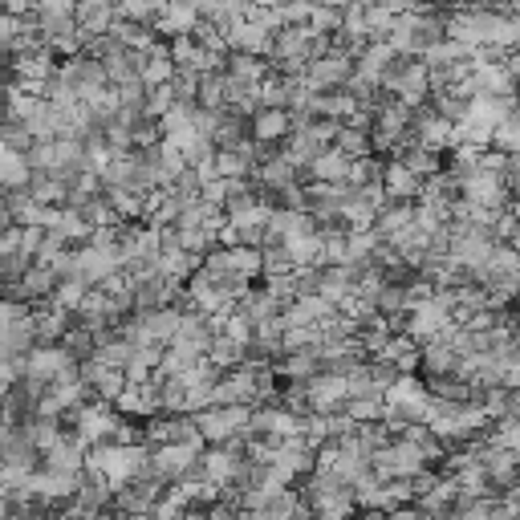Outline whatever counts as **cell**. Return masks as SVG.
Here are the masks:
<instances>
[{
	"label": "cell",
	"instance_id": "cell-12",
	"mask_svg": "<svg viewBox=\"0 0 520 520\" xmlns=\"http://www.w3.org/2000/svg\"><path fill=\"white\" fill-rule=\"evenodd\" d=\"M228 74L240 78V82H248V86H260V82H265V78L273 74V61H269V57H260V53L232 49V57H228Z\"/></svg>",
	"mask_w": 520,
	"mask_h": 520
},
{
	"label": "cell",
	"instance_id": "cell-29",
	"mask_svg": "<svg viewBox=\"0 0 520 520\" xmlns=\"http://www.w3.org/2000/svg\"><path fill=\"white\" fill-rule=\"evenodd\" d=\"M130 354H135V342H126L122 334H110L106 342H98V358H102L106 366H126Z\"/></svg>",
	"mask_w": 520,
	"mask_h": 520
},
{
	"label": "cell",
	"instance_id": "cell-23",
	"mask_svg": "<svg viewBox=\"0 0 520 520\" xmlns=\"http://www.w3.org/2000/svg\"><path fill=\"white\" fill-rule=\"evenodd\" d=\"M175 94L179 102H200V82H204V70L200 65H175Z\"/></svg>",
	"mask_w": 520,
	"mask_h": 520
},
{
	"label": "cell",
	"instance_id": "cell-27",
	"mask_svg": "<svg viewBox=\"0 0 520 520\" xmlns=\"http://www.w3.org/2000/svg\"><path fill=\"white\" fill-rule=\"evenodd\" d=\"M45 106V94H29V90H17V86H9V118H21V122H29L37 110Z\"/></svg>",
	"mask_w": 520,
	"mask_h": 520
},
{
	"label": "cell",
	"instance_id": "cell-37",
	"mask_svg": "<svg viewBox=\"0 0 520 520\" xmlns=\"http://www.w3.org/2000/svg\"><path fill=\"white\" fill-rule=\"evenodd\" d=\"M228 195H232V183L220 175V179H212V183H204V200L208 204H216V208H224L228 204Z\"/></svg>",
	"mask_w": 520,
	"mask_h": 520
},
{
	"label": "cell",
	"instance_id": "cell-39",
	"mask_svg": "<svg viewBox=\"0 0 520 520\" xmlns=\"http://www.w3.org/2000/svg\"><path fill=\"white\" fill-rule=\"evenodd\" d=\"M439 5H447V9H464V5H472V0H439Z\"/></svg>",
	"mask_w": 520,
	"mask_h": 520
},
{
	"label": "cell",
	"instance_id": "cell-19",
	"mask_svg": "<svg viewBox=\"0 0 520 520\" xmlns=\"http://www.w3.org/2000/svg\"><path fill=\"white\" fill-rule=\"evenodd\" d=\"M208 358H212L216 366L232 370V366H244V362H248V346H244V342H236L232 334H216V342H212Z\"/></svg>",
	"mask_w": 520,
	"mask_h": 520
},
{
	"label": "cell",
	"instance_id": "cell-41",
	"mask_svg": "<svg viewBox=\"0 0 520 520\" xmlns=\"http://www.w3.org/2000/svg\"><path fill=\"white\" fill-rule=\"evenodd\" d=\"M516 106H520V86H516Z\"/></svg>",
	"mask_w": 520,
	"mask_h": 520
},
{
	"label": "cell",
	"instance_id": "cell-11",
	"mask_svg": "<svg viewBox=\"0 0 520 520\" xmlns=\"http://www.w3.org/2000/svg\"><path fill=\"white\" fill-rule=\"evenodd\" d=\"M460 362H464V354L451 342H443V338L423 342V374H460Z\"/></svg>",
	"mask_w": 520,
	"mask_h": 520
},
{
	"label": "cell",
	"instance_id": "cell-31",
	"mask_svg": "<svg viewBox=\"0 0 520 520\" xmlns=\"http://www.w3.org/2000/svg\"><path fill=\"white\" fill-rule=\"evenodd\" d=\"M338 130H342V118H325V114H321V118L309 122L305 135L325 151V147H334V143H338Z\"/></svg>",
	"mask_w": 520,
	"mask_h": 520
},
{
	"label": "cell",
	"instance_id": "cell-4",
	"mask_svg": "<svg viewBox=\"0 0 520 520\" xmlns=\"http://www.w3.org/2000/svg\"><path fill=\"white\" fill-rule=\"evenodd\" d=\"M293 135V110L289 106H260L252 114V139L256 143H285Z\"/></svg>",
	"mask_w": 520,
	"mask_h": 520
},
{
	"label": "cell",
	"instance_id": "cell-36",
	"mask_svg": "<svg viewBox=\"0 0 520 520\" xmlns=\"http://www.w3.org/2000/svg\"><path fill=\"white\" fill-rule=\"evenodd\" d=\"M33 260L25 252H9V256H0V269H5V285H17L25 273H29Z\"/></svg>",
	"mask_w": 520,
	"mask_h": 520
},
{
	"label": "cell",
	"instance_id": "cell-40",
	"mask_svg": "<svg viewBox=\"0 0 520 520\" xmlns=\"http://www.w3.org/2000/svg\"><path fill=\"white\" fill-rule=\"evenodd\" d=\"M321 5H334V9H350L354 0H321Z\"/></svg>",
	"mask_w": 520,
	"mask_h": 520
},
{
	"label": "cell",
	"instance_id": "cell-38",
	"mask_svg": "<svg viewBox=\"0 0 520 520\" xmlns=\"http://www.w3.org/2000/svg\"><path fill=\"white\" fill-rule=\"evenodd\" d=\"M78 0H37V9H57V13H74Z\"/></svg>",
	"mask_w": 520,
	"mask_h": 520
},
{
	"label": "cell",
	"instance_id": "cell-2",
	"mask_svg": "<svg viewBox=\"0 0 520 520\" xmlns=\"http://www.w3.org/2000/svg\"><path fill=\"white\" fill-rule=\"evenodd\" d=\"M354 74H358V61L346 57V53H338V49H330L325 57H313L309 70H305V78H309V86H313L317 94H321V90H334V86H346Z\"/></svg>",
	"mask_w": 520,
	"mask_h": 520
},
{
	"label": "cell",
	"instance_id": "cell-24",
	"mask_svg": "<svg viewBox=\"0 0 520 520\" xmlns=\"http://www.w3.org/2000/svg\"><path fill=\"white\" fill-rule=\"evenodd\" d=\"M492 147H500V151H508V155H520V106H516L508 118L496 122V139H492Z\"/></svg>",
	"mask_w": 520,
	"mask_h": 520
},
{
	"label": "cell",
	"instance_id": "cell-15",
	"mask_svg": "<svg viewBox=\"0 0 520 520\" xmlns=\"http://www.w3.org/2000/svg\"><path fill=\"white\" fill-rule=\"evenodd\" d=\"M358 273H362L358 265H325L321 269V293L338 305L342 297H350L358 289Z\"/></svg>",
	"mask_w": 520,
	"mask_h": 520
},
{
	"label": "cell",
	"instance_id": "cell-18",
	"mask_svg": "<svg viewBox=\"0 0 520 520\" xmlns=\"http://www.w3.org/2000/svg\"><path fill=\"white\" fill-rule=\"evenodd\" d=\"M130 386V374H126V366H106L102 362V370H98V378H94V399H110V403H118V395Z\"/></svg>",
	"mask_w": 520,
	"mask_h": 520
},
{
	"label": "cell",
	"instance_id": "cell-32",
	"mask_svg": "<svg viewBox=\"0 0 520 520\" xmlns=\"http://www.w3.org/2000/svg\"><path fill=\"white\" fill-rule=\"evenodd\" d=\"M171 78H175V57H147V65H143V82L147 86H163Z\"/></svg>",
	"mask_w": 520,
	"mask_h": 520
},
{
	"label": "cell",
	"instance_id": "cell-20",
	"mask_svg": "<svg viewBox=\"0 0 520 520\" xmlns=\"http://www.w3.org/2000/svg\"><path fill=\"white\" fill-rule=\"evenodd\" d=\"M86 293H90V281H86V277H61L49 301L61 305V309H70V313H78V305L86 301Z\"/></svg>",
	"mask_w": 520,
	"mask_h": 520
},
{
	"label": "cell",
	"instance_id": "cell-9",
	"mask_svg": "<svg viewBox=\"0 0 520 520\" xmlns=\"http://www.w3.org/2000/svg\"><path fill=\"white\" fill-rule=\"evenodd\" d=\"M395 57H399V53H395V45H390L386 37H374V41L366 45V53L358 57V74L382 86V74L390 70V65H395Z\"/></svg>",
	"mask_w": 520,
	"mask_h": 520
},
{
	"label": "cell",
	"instance_id": "cell-10",
	"mask_svg": "<svg viewBox=\"0 0 520 520\" xmlns=\"http://www.w3.org/2000/svg\"><path fill=\"white\" fill-rule=\"evenodd\" d=\"M350 163H354V159H350L342 147H325V151L313 155V163H309V179L346 183V179H350Z\"/></svg>",
	"mask_w": 520,
	"mask_h": 520
},
{
	"label": "cell",
	"instance_id": "cell-30",
	"mask_svg": "<svg viewBox=\"0 0 520 520\" xmlns=\"http://www.w3.org/2000/svg\"><path fill=\"white\" fill-rule=\"evenodd\" d=\"M175 102H179V94H175V82L151 86V90H147V118H163V114H167Z\"/></svg>",
	"mask_w": 520,
	"mask_h": 520
},
{
	"label": "cell",
	"instance_id": "cell-33",
	"mask_svg": "<svg viewBox=\"0 0 520 520\" xmlns=\"http://www.w3.org/2000/svg\"><path fill=\"white\" fill-rule=\"evenodd\" d=\"M37 143V135H33V130L21 122V118H9L5 122V147H13V151H29Z\"/></svg>",
	"mask_w": 520,
	"mask_h": 520
},
{
	"label": "cell",
	"instance_id": "cell-17",
	"mask_svg": "<svg viewBox=\"0 0 520 520\" xmlns=\"http://www.w3.org/2000/svg\"><path fill=\"white\" fill-rule=\"evenodd\" d=\"M431 106H435L439 114H447L451 122H464V118L472 114V98L460 94L455 86H447V90H431Z\"/></svg>",
	"mask_w": 520,
	"mask_h": 520
},
{
	"label": "cell",
	"instance_id": "cell-22",
	"mask_svg": "<svg viewBox=\"0 0 520 520\" xmlns=\"http://www.w3.org/2000/svg\"><path fill=\"white\" fill-rule=\"evenodd\" d=\"M200 106L228 110V74H216V70L204 74V82H200Z\"/></svg>",
	"mask_w": 520,
	"mask_h": 520
},
{
	"label": "cell",
	"instance_id": "cell-35",
	"mask_svg": "<svg viewBox=\"0 0 520 520\" xmlns=\"http://www.w3.org/2000/svg\"><path fill=\"white\" fill-rule=\"evenodd\" d=\"M395 13H390V5H386V0H370V33L374 37H386L390 29H395Z\"/></svg>",
	"mask_w": 520,
	"mask_h": 520
},
{
	"label": "cell",
	"instance_id": "cell-28",
	"mask_svg": "<svg viewBox=\"0 0 520 520\" xmlns=\"http://www.w3.org/2000/svg\"><path fill=\"white\" fill-rule=\"evenodd\" d=\"M171 57H175V65H200L204 61V45L195 41V33H175L171 37Z\"/></svg>",
	"mask_w": 520,
	"mask_h": 520
},
{
	"label": "cell",
	"instance_id": "cell-21",
	"mask_svg": "<svg viewBox=\"0 0 520 520\" xmlns=\"http://www.w3.org/2000/svg\"><path fill=\"white\" fill-rule=\"evenodd\" d=\"M334 147H342L350 159H358V155H370V151H374V139H370V130H362V126H354V122H342Z\"/></svg>",
	"mask_w": 520,
	"mask_h": 520
},
{
	"label": "cell",
	"instance_id": "cell-13",
	"mask_svg": "<svg viewBox=\"0 0 520 520\" xmlns=\"http://www.w3.org/2000/svg\"><path fill=\"white\" fill-rule=\"evenodd\" d=\"M415 208H419V200H390L382 212H378V220H374V232H378V240H390L399 228H407V224H415Z\"/></svg>",
	"mask_w": 520,
	"mask_h": 520
},
{
	"label": "cell",
	"instance_id": "cell-16",
	"mask_svg": "<svg viewBox=\"0 0 520 520\" xmlns=\"http://www.w3.org/2000/svg\"><path fill=\"white\" fill-rule=\"evenodd\" d=\"M29 179H33V163H29V155L5 147V163H0V183H5V187H29Z\"/></svg>",
	"mask_w": 520,
	"mask_h": 520
},
{
	"label": "cell",
	"instance_id": "cell-7",
	"mask_svg": "<svg viewBox=\"0 0 520 520\" xmlns=\"http://www.w3.org/2000/svg\"><path fill=\"white\" fill-rule=\"evenodd\" d=\"M273 29L269 25H256V21H236L228 29V45L232 49H244V53H260V57H269L273 53Z\"/></svg>",
	"mask_w": 520,
	"mask_h": 520
},
{
	"label": "cell",
	"instance_id": "cell-26",
	"mask_svg": "<svg viewBox=\"0 0 520 520\" xmlns=\"http://www.w3.org/2000/svg\"><path fill=\"white\" fill-rule=\"evenodd\" d=\"M313 33H342L346 29V9H334V5H313V17H309Z\"/></svg>",
	"mask_w": 520,
	"mask_h": 520
},
{
	"label": "cell",
	"instance_id": "cell-25",
	"mask_svg": "<svg viewBox=\"0 0 520 520\" xmlns=\"http://www.w3.org/2000/svg\"><path fill=\"white\" fill-rule=\"evenodd\" d=\"M346 411L358 419V423H374L386 415V395H350Z\"/></svg>",
	"mask_w": 520,
	"mask_h": 520
},
{
	"label": "cell",
	"instance_id": "cell-34",
	"mask_svg": "<svg viewBox=\"0 0 520 520\" xmlns=\"http://www.w3.org/2000/svg\"><path fill=\"white\" fill-rule=\"evenodd\" d=\"M484 411L492 415V423L508 415V386H504V382H492V386H484Z\"/></svg>",
	"mask_w": 520,
	"mask_h": 520
},
{
	"label": "cell",
	"instance_id": "cell-14",
	"mask_svg": "<svg viewBox=\"0 0 520 520\" xmlns=\"http://www.w3.org/2000/svg\"><path fill=\"white\" fill-rule=\"evenodd\" d=\"M390 159H403L419 179H431L435 171H443L447 167V151H439V147H427V143H411L403 155H390Z\"/></svg>",
	"mask_w": 520,
	"mask_h": 520
},
{
	"label": "cell",
	"instance_id": "cell-8",
	"mask_svg": "<svg viewBox=\"0 0 520 520\" xmlns=\"http://www.w3.org/2000/svg\"><path fill=\"white\" fill-rule=\"evenodd\" d=\"M386 195L390 200H419L423 195V179L403 163V159H386Z\"/></svg>",
	"mask_w": 520,
	"mask_h": 520
},
{
	"label": "cell",
	"instance_id": "cell-3",
	"mask_svg": "<svg viewBox=\"0 0 520 520\" xmlns=\"http://www.w3.org/2000/svg\"><path fill=\"white\" fill-rule=\"evenodd\" d=\"M309 403L313 411H342L350 403V378L334 370H317L309 378Z\"/></svg>",
	"mask_w": 520,
	"mask_h": 520
},
{
	"label": "cell",
	"instance_id": "cell-5",
	"mask_svg": "<svg viewBox=\"0 0 520 520\" xmlns=\"http://www.w3.org/2000/svg\"><path fill=\"white\" fill-rule=\"evenodd\" d=\"M305 419L309 415H297V411H289L285 403H265V407H256L252 411V423H256V431H269V435H305Z\"/></svg>",
	"mask_w": 520,
	"mask_h": 520
},
{
	"label": "cell",
	"instance_id": "cell-1",
	"mask_svg": "<svg viewBox=\"0 0 520 520\" xmlns=\"http://www.w3.org/2000/svg\"><path fill=\"white\" fill-rule=\"evenodd\" d=\"M204 455V443H159L151 447V472L163 476V480H183Z\"/></svg>",
	"mask_w": 520,
	"mask_h": 520
},
{
	"label": "cell",
	"instance_id": "cell-6",
	"mask_svg": "<svg viewBox=\"0 0 520 520\" xmlns=\"http://www.w3.org/2000/svg\"><path fill=\"white\" fill-rule=\"evenodd\" d=\"M74 17H78L82 37H102L118 21V0H78Z\"/></svg>",
	"mask_w": 520,
	"mask_h": 520
}]
</instances>
